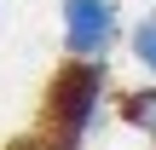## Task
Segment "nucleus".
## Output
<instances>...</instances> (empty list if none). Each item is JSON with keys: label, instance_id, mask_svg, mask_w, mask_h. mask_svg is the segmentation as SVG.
Masks as SVG:
<instances>
[{"label": "nucleus", "instance_id": "2", "mask_svg": "<svg viewBox=\"0 0 156 150\" xmlns=\"http://www.w3.org/2000/svg\"><path fill=\"white\" fill-rule=\"evenodd\" d=\"M116 40V0H64V46L75 58H104Z\"/></svg>", "mask_w": 156, "mask_h": 150}, {"label": "nucleus", "instance_id": "3", "mask_svg": "<svg viewBox=\"0 0 156 150\" xmlns=\"http://www.w3.org/2000/svg\"><path fill=\"white\" fill-rule=\"evenodd\" d=\"M133 58L145 64V75H156V17H139L133 23Z\"/></svg>", "mask_w": 156, "mask_h": 150}, {"label": "nucleus", "instance_id": "1", "mask_svg": "<svg viewBox=\"0 0 156 150\" xmlns=\"http://www.w3.org/2000/svg\"><path fill=\"white\" fill-rule=\"evenodd\" d=\"M98 98H104V58H81V64L52 75V87H46V127H52L58 150H75L87 139V127L98 116Z\"/></svg>", "mask_w": 156, "mask_h": 150}]
</instances>
